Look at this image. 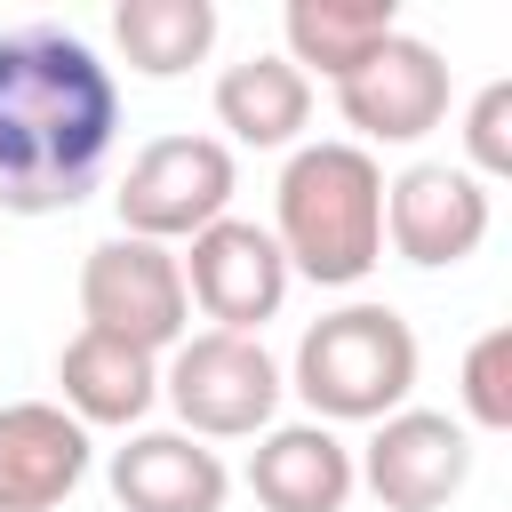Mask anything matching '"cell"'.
Returning a JSON list of instances; mask_svg holds the SVG:
<instances>
[{
  "mask_svg": "<svg viewBox=\"0 0 512 512\" xmlns=\"http://www.w3.org/2000/svg\"><path fill=\"white\" fill-rule=\"evenodd\" d=\"M248 488L264 512H344L360 472H352V448L328 432V424H272L256 432V456H248Z\"/></svg>",
  "mask_w": 512,
  "mask_h": 512,
  "instance_id": "14",
  "label": "cell"
},
{
  "mask_svg": "<svg viewBox=\"0 0 512 512\" xmlns=\"http://www.w3.org/2000/svg\"><path fill=\"white\" fill-rule=\"evenodd\" d=\"M392 32H400V8H392V0H288V8H280V40H288L280 56H288L304 80L320 72L328 88H336L344 72H360Z\"/></svg>",
  "mask_w": 512,
  "mask_h": 512,
  "instance_id": "16",
  "label": "cell"
},
{
  "mask_svg": "<svg viewBox=\"0 0 512 512\" xmlns=\"http://www.w3.org/2000/svg\"><path fill=\"white\" fill-rule=\"evenodd\" d=\"M280 360L264 352V336H232V328H200L160 360V400L176 408V432L192 440H256L280 416Z\"/></svg>",
  "mask_w": 512,
  "mask_h": 512,
  "instance_id": "4",
  "label": "cell"
},
{
  "mask_svg": "<svg viewBox=\"0 0 512 512\" xmlns=\"http://www.w3.org/2000/svg\"><path fill=\"white\" fill-rule=\"evenodd\" d=\"M496 208L488 184L464 176L456 160H416L400 176H384V248L416 272H448L464 256H480Z\"/></svg>",
  "mask_w": 512,
  "mask_h": 512,
  "instance_id": "7",
  "label": "cell"
},
{
  "mask_svg": "<svg viewBox=\"0 0 512 512\" xmlns=\"http://www.w3.org/2000/svg\"><path fill=\"white\" fill-rule=\"evenodd\" d=\"M336 112L352 128V144H416L448 120V56L416 32H392L360 72L336 80Z\"/></svg>",
  "mask_w": 512,
  "mask_h": 512,
  "instance_id": "9",
  "label": "cell"
},
{
  "mask_svg": "<svg viewBox=\"0 0 512 512\" xmlns=\"http://www.w3.org/2000/svg\"><path fill=\"white\" fill-rule=\"evenodd\" d=\"M312 120V80L288 56H240L216 72V128L248 152H288Z\"/></svg>",
  "mask_w": 512,
  "mask_h": 512,
  "instance_id": "15",
  "label": "cell"
},
{
  "mask_svg": "<svg viewBox=\"0 0 512 512\" xmlns=\"http://www.w3.org/2000/svg\"><path fill=\"white\" fill-rule=\"evenodd\" d=\"M112 48L144 80H176L216 48V0H120L112 8Z\"/></svg>",
  "mask_w": 512,
  "mask_h": 512,
  "instance_id": "17",
  "label": "cell"
},
{
  "mask_svg": "<svg viewBox=\"0 0 512 512\" xmlns=\"http://www.w3.org/2000/svg\"><path fill=\"white\" fill-rule=\"evenodd\" d=\"M176 272H184V296L232 336H264V320H280L288 304V256L248 216H216L208 232H192Z\"/></svg>",
  "mask_w": 512,
  "mask_h": 512,
  "instance_id": "8",
  "label": "cell"
},
{
  "mask_svg": "<svg viewBox=\"0 0 512 512\" xmlns=\"http://www.w3.org/2000/svg\"><path fill=\"white\" fill-rule=\"evenodd\" d=\"M80 328L96 336H120L152 360H168L184 336H192V296H184V272H176V248L160 240H96L80 256Z\"/></svg>",
  "mask_w": 512,
  "mask_h": 512,
  "instance_id": "6",
  "label": "cell"
},
{
  "mask_svg": "<svg viewBox=\"0 0 512 512\" xmlns=\"http://www.w3.org/2000/svg\"><path fill=\"white\" fill-rule=\"evenodd\" d=\"M120 144V80L64 24L0 32V208L64 216L80 208Z\"/></svg>",
  "mask_w": 512,
  "mask_h": 512,
  "instance_id": "1",
  "label": "cell"
},
{
  "mask_svg": "<svg viewBox=\"0 0 512 512\" xmlns=\"http://www.w3.org/2000/svg\"><path fill=\"white\" fill-rule=\"evenodd\" d=\"M464 432H512V328H480L464 352Z\"/></svg>",
  "mask_w": 512,
  "mask_h": 512,
  "instance_id": "18",
  "label": "cell"
},
{
  "mask_svg": "<svg viewBox=\"0 0 512 512\" xmlns=\"http://www.w3.org/2000/svg\"><path fill=\"white\" fill-rule=\"evenodd\" d=\"M88 424H72L56 400H8L0 408V512H56L88 480Z\"/></svg>",
  "mask_w": 512,
  "mask_h": 512,
  "instance_id": "11",
  "label": "cell"
},
{
  "mask_svg": "<svg viewBox=\"0 0 512 512\" xmlns=\"http://www.w3.org/2000/svg\"><path fill=\"white\" fill-rule=\"evenodd\" d=\"M456 168L480 176V184L512 176V80H488V88L464 104V160H456Z\"/></svg>",
  "mask_w": 512,
  "mask_h": 512,
  "instance_id": "19",
  "label": "cell"
},
{
  "mask_svg": "<svg viewBox=\"0 0 512 512\" xmlns=\"http://www.w3.org/2000/svg\"><path fill=\"white\" fill-rule=\"evenodd\" d=\"M352 472L384 512H440L472 480V432L440 408H392L352 456Z\"/></svg>",
  "mask_w": 512,
  "mask_h": 512,
  "instance_id": "10",
  "label": "cell"
},
{
  "mask_svg": "<svg viewBox=\"0 0 512 512\" xmlns=\"http://www.w3.org/2000/svg\"><path fill=\"white\" fill-rule=\"evenodd\" d=\"M104 480H112V496H120L128 512H224V496H232L224 456H216L208 440L176 432V424L128 432V440L112 448Z\"/></svg>",
  "mask_w": 512,
  "mask_h": 512,
  "instance_id": "12",
  "label": "cell"
},
{
  "mask_svg": "<svg viewBox=\"0 0 512 512\" xmlns=\"http://www.w3.org/2000/svg\"><path fill=\"white\" fill-rule=\"evenodd\" d=\"M56 408L72 416V424H104V432H136L152 408H160V360L152 352H136V344H120V336H96V328H80L64 352H56Z\"/></svg>",
  "mask_w": 512,
  "mask_h": 512,
  "instance_id": "13",
  "label": "cell"
},
{
  "mask_svg": "<svg viewBox=\"0 0 512 512\" xmlns=\"http://www.w3.org/2000/svg\"><path fill=\"white\" fill-rule=\"evenodd\" d=\"M312 424H384L416 392V328L392 304H336L296 336V360L280 376Z\"/></svg>",
  "mask_w": 512,
  "mask_h": 512,
  "instance_id": "3",
  "label": "cell"
},
{
  "mask_svg": "<svg viewBox=\"0 0 512 512\" xmlns=\"http://www.w3.org/2000/svg\"><path fill=\"white\" fill-rule=\"evenodd\" d=\"M288 256V280L312 288H360L384 264V168L352 136L296 144L272 184V224Z\"/></svg>",
  "mask_w": 512,
  "mask_h": 512,
  "instance_id": "2",
  "label": "cell"
},
{
  "mask_svg": "<svg viewBox=\"0 0 512 512\" xmlns=\"http://www.w3.org/2000/svg\"><path fill=\"white\" fill-rule=\"evenodd\" d=\"M232 192H240V160H232L224 136H152L128 160L112 208H120L128 240L176 248V240L208 232L216 216H232Z\"/></svg>",
  "mask_w": 512,
  "mask_h": 512,
  "instance_id": "5",
  "label": "cell"
}]
</instances>
